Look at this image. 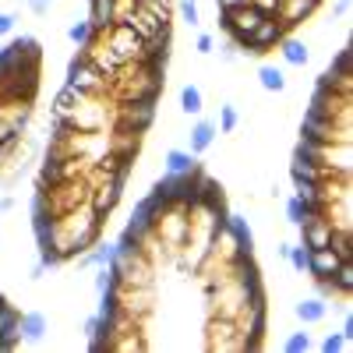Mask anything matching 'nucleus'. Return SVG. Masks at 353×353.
<instances>
[{
  "instance_id": "obj_1",
  "label": "nucleus",
  "mask_w": 353,
  "mask_h": 353,
  "mask_svg": "<svg viewBox=\"0 0 353 353\" xmlns=\"http://www.w3.org/2000/svg\"><path fill=\"white\" fill-rule=\"evenodd\" d=\"M353 128H350V113H318L307 110L301 121V138L307 141H321V145H343L350 141Z\"/></svg>"
},
{
  "instance_id": "obj_2",
  "label": "nucleus",
  "mask_w": 353,
  "mask_h": 353,
  "mask_svg": "<svg viewBox=\"0 0 353 353\" xmlns=\"http://www.w3.org/2000/svg\"><path fill=\"white\" fill-rule=\"evenodd\" d=\"M293 159H297V163H311V166H321V170H332V173H350L353 152H350V141H343V145H321V141L301 138L297 149H293Z\"/></svg>"
},
{
  "instance_id": "obj_3",
  "label": "nucleus",
  "mask_w": 353,
  "mask_h": 353,
  "mask_svg": "<svg viewBox=\"0 0 353 353\" xmlns=\"http://www.w3.org/2000/svg\"><path fill=\"white\" fill-rule=\"evenodd\" d=\"M99 43H103V50L113 57L117 64H134V61H141V46H145V39L134 32V28L128 25V21H117L113 28H106V32H99Z\"/></svg>"
},
{
  "instance_id": "obj_4",
  "label": "nucleus",
  "mask_w": 353,
  "mask_h": 353,
  "mask_svg": "<svg viewBox=\"0 0 353 353\" xmlns=\"http://www.w3.org/2000/svg\"><path fill=\"white\" fill-rule=\"evenodd\" d=\"M68 85L81 88L85 96H103V92H110V78L99 74V68L88 61L85 50H78L71 61H68Z\"/></svg>"
},
{
  "instance_id": "obj_5",
  "label": "nucleus",
  "mask_w": 353,
  "mask_h": 353,
  "mask_svg": "<svg viewBox=\"0 0 353 353\" xmlns=\"http://www.w3.org/2000/svg\"><path fill=\"white\" fill-rule=\"evenodd\" d=\"M286 36V28L279 25V18L276 14H265L254 28H251V36L241 43V53H248V57H261V53H269V50H276V43Z\"/></svg>"
},
{
  "instance_id": "obj_6",
  "label": "nucleus",
  "mask_w": 353,
  "mask_h": 353,
  "mask_svg": "<svg viewBox=\"0 0 353 353\" xmlns=\"http://www.w3.org/2000/svg\"><path fill=\"white\" fill-rule=\"evenodd\" d=\"M156 96H145V99H121V128L145 134L156 121Z\"/></svg>"
},
{
  "instance_id": "obj_7",
  "label": "nucleus",
  "mask_w": 353,
  "mask_h": 353,
  "mask_svg": "<svg viewBox=\"0 0 353 353\" xmlns=\"http://www.w3.org/2000/svg\"><path fill=\"white\" fill-rule=\"evenodd\" d=\"M297 230H301V244H304L307 251H314V248H329L336 226H332L325 216H307Z\"/></svg>"
},
{
  "instance_id": "obj_8",
  "label": "nucleus",
  "mask_w": 353,
  "mask_h": 353,
  "mask_svg": "<svg viewBox=\"0 0 353 353\" xmlns=\"http://www.w3.org/2000/svg\"><path fill=\"white\" fill-rule=\"evenodd\" d=\"M318 4H321V0H276L272 14L279 18L283 28H293V25H301L304 18H311L318 11Z\"/></svg>"
},
{
  "instance_id": "obj_9",
  "label": "nucleus",
  "mask_w": 353,
  "mask_h": 353,
  "mask_svg": "<svg viewBox=\"0 0 353 353\" xmlns=\"http://www.w3.org/2000/svg\"><path fill=\"white\" fill-rule=\"evenodd\" d=\"M223 226H226V233H230L233 248H237V258H241V254H254V230H251V223H248L244 216L226 212Z\"/></svg>"
},
{
  "instance_id": "obj_10",
  "label": "nucleus",
  "mask_w": 353,
  "mask_h": 353,
  "mask_svg": "<svg viewBox=\"0 0 353 353\" xmlns=\"http://www.w3.org/2000/svg\"><path fill=\"white\" fill-rule=\"evenodd\" d=\"M339 261H343V258H339L332 248H314V251H307V269H304V272H307L311 279H329V276L339 269Z\"/></svg>"
},
{
  "instance_id": "obj_11",
  "label": "nucleus",
  "mask_w": 353,
  "mask_h": 353,
  "mask_svg": "<svg viewBox=\"0 0 353 353\" xmlns=\"http://www.w3.org/2000/svg\"><path fill=\"white\" fill-rule=\"evenodd\" d=\"M46 332H50V321H46L43 311H25V314H21V321H18V336H21V343L39 346V343L46 339Z\"/></svg>"
},
{
  "instance_id": "obj_12",
  "label": "nucleus",
  "mask_w": 353,
  "mask_h": 353,
  "mask_svg": "<svg viewBox=\"0 0 353 353\" xmlns=\"http://www.w3.org/2000/svg\"><path fill=\"white\" fill-rule=\"evenodd\" d=\"M276 50H279V57H283V64H290V68H304V64L311 61L307 43L297 39V36H283V39L276 43Z\"/></svg>"
},
{
  "instance_id": "obj_13",
  "label": "nucleus",
  "mask_w": 353,
  "mask_h": 353,
  "mask_svg": "<svg viewBox=\"0 0 353 353\" xmlns=\"http://www.w3.org/2000/svg\"><path fill=\"white\" fill-rule=\"evenodd\" d=\"M293 314H297L304 325H318V321H325V314H329V301L314 293V297H304V301L293 304Z\"/></svg>"
},
{
  "instance_id": "obj_14",
  "label": "nucleus",
  "mask_w": 353,
  "mask_h": 353,
  "mask_svg": "<svg viewBox=\"0 0 353 353\" xmlns=\"http://www.w3.org/2000/svg\"><path fill=\"white\" fill-rule=\"evenodd\" d=\"M88 21H92L96 32L117 25V0H88Z\"/></svg>"
},
{
  "instance_id": "obj_15",
  "label": "nucleus",
  "mask_w": 353,
  "mask_h": 353,
  "mask_svg": "<svg viewBox=\"0 0 353 353\" xmlns=\"http://www.w3.org/2000/svg\"><path fill=\"white\" fill-rule=\"evenodd\" d=\"M32 237H36V251L57 248V216H50V212L32 216Z\"/></svg>"
},
{
  "instance_id": "obj_16",
  "label": "nucleus",
  "mask_w": 353,
  "mask_h": 353,
  "mask_svg": "<svg viewBox=\"0 0 353 353\" xmlns=\"http://www.w3.org/2000/svg\"><path fill=\"white\" fill-rule=\"evenodd\" d=\"M212 141H216V124L212 121H194V128H191V156H205L212 149Z\"/></svg>"
},
{
  "instance_id": "obj_17",
  "label": "nucleus",
  "mask_w": 353,
  "mask_h": 353,
  "mask_svg": "<svg viewBox=\"0 0 353 353\" xmlns=\"http://www.w3.org/2000/svg\"><path fill=\"white\" fill-rule=\"evenodd\" d=\"M81 103H85V92H81V88H74V85H68V81H64V88L53 96V113L71 117V113H74Z\"/></svg>"
},
{
  "instance_id": "obj_18",
  "label": "nucleus",
  "mask_w": 353,
  "mask_h": 353,
  "mask_svg": "<svg viewBox=\"0 0 353 353\" xmlns=\"http://www.w3.org/2000/svg\"><path fill=\"white\" fill-rule=\"evenodd\" d=\"M163 163H166V173H191V170H198V156H191L184 149H170Z\"/></svg>"
},
{
  "instance_id": "obj_19",
  "label": "nucleus",
  "mask_w": 353,
  "mask_h": 353,
  "mask_svg": "<svg viewBox=\"0 0 353 353\" xmlns=\"http://www.w3.org/2000/svg\"><path fill=\"white\" fill-rule=\"evenodd\" d=\"M68 39L78 46V50H88V46H92L96 39H99V32H96V28H92V21H74L71 28H68Z\"/></svg>"
},
{
  "instance_id": "obj_20",
  "label": "nucleus",
  "mask_w": 353,
  "mask_h": 353,
  "mask_svg": "<svg viewBox=\"0 0 353 353\" xmlns=\"http://www.w3.org/2000/svg\"><path fill=\"white\" fill-rule=\"evenodd\" d=\"M258 85L265 88V92H283V88H286V74L276 64H261L258 68Z\"/></svg>"
},
{
  "instance_id": "obj_21",
  "label": "nucleus",
  "mask_w": 353,
  "mask_h": 353,
  "mask_svg": "<svg viewBox=\"0 0 353 353\" xmlns=\"http://www.w3.org/2000/svg\"><path fill=\"white\" fill-rule=\"evenodd\" d=\"M329 74L332 78H353V46L346 43L336 57H332V64H329Z\"/></svg>"
},
{
  "instance_id": "obj_22",
  "label": "nucleus",
  "mask_w": 353,
  "mask_h": 353,
  "mask_svg": "<svg viewBox=\"0 0 353 353\" xmlns=\"http://www.w3.org/2000/svg\"><path fill=\"white\" fill-rule=\"evenodd\" d=\"M181 110H184L188 117H198V113L205 110V96H201L198 85H184V88H181Z\"/></svg>"
},
{
  "instance_id": "obj_23",
  "label": "nucleus",
  "mask_w": 353,
  "mask_h": 353,
  "mask_svg": "<svg viewBox=\"0 0 353 353\" xmlns=\"http://www.w3.org/2000/svg\"><path fill=\"white\" fill-rule=\"evenodd\" d=\"M332 283L339 286L343 297H350V290H353V258H343L339 261V269L332 272Z\"/></svg>"
},
{
  "instance_id": "obj_24",
  "label": "nucleus",
  "mask_w": 353,
  "mask_h": 353,
  "mask_svg": "<svg viewBox=\"0 0 353 353\" xmlns=\"http://www.w3.org/2000/svg\"><path fill=\"white\" fill-rule=\"evenodd\" d=\"M18 321H21V311L8 304V297L0 301V336H8V332H18Z\"/></svg>"
},
{
  "instance_id": "obj_25",
  "label": "nucleus",
  "mask_w": 353,
  "mask_h": 353,
  "mask_svg": "<svg viewBox=\"0 0 353 353\" xmlns=\"http://www.w3.org/2000/svg\"><path fill=\"white\" fill-rule=\"evenodd\" d=\"M329 248L339 254V258H353V233L350 230H332V241H329Z\"/></svg>"
},
{
  "instance_id": "obj_26",
  "label": "nucleus",
  "mask_w": 353,
  "mask_h": 353,
  "mask_svg": "<svg viewBox=\"0 0 353 353\" xmlns=\"http://www.w3.org/2000/svg\"><path fill=\"white\" fill-rule=\"evenodd\" d=\"M241 128V113H237V106H233V103H223L219 106V124H216V131H237Z\"/></svg>"
},
{
  "instance_id": "obj_27",
  "label": "nucleus",
  "mask_w": 353,
  "mask_h": 353,
  "mask_svg": "<svg viewBox=\"0 0 353 353\" xmlns=\"http://www.w3.org/2000/svg\"><path fill=\"white\" fill-rule=\"evenodd\" d=\"M176 14H181V21H184L188 28H198V25H201V11H198L194 0H176Z\"/></svg>"
},
{
  "instance_id": "obj_28",
  "label": "nucleus",
  "mask_w": 353,
  "mask_h": 353,
  "mask_svg": "<svg viewBox=\"0 0 353 353\" xmlns=\"http://www.w3.org/2000/svg\"><path fill=\"white\" fill-rule=\"evenodd\" d=\"M286 261H290V269L304 272V269H307V248H304V244H290V248H286Z\"/></svg>"
},
{
  "instance_id": "obj_29",
  "label": "nucleus",
  "mask_w": 353,
  "mask_h": 353,
  "mask_svg": "<svg viewBox=\"0 0 353 353\" xmlns=\"http://www.w3.org/2000/svg\"><path fill=\"white\" fill-rule=\"evenodd\" d=\"M283 350H286V353H307V350H311V336H307V332H290L286 343H283Z\"/></svg>"
},
{
  "instance_id": "obj_30",
  "label": "nucleus",
  "mask_w": 353,
  "mask_h": 353,
  "mask_svg": "<svg viewBox=\"0 0 353 353\" xmlns=\"http://www.w3.org/2000/svg\"><path fill=\"white\" fill-rule=\"evenodd\" d=\"M286 219H290L293 226H301V223L307 219V209H304V201H301L297 194H293V198L286 201Z\"/></svg>"
},
{
  "instance_id": "obj_31",
  "label": "nucleus",
  "mask_w": 353,
  "mask_h": 353,
  "mask_svg": "<svg viewBox=\"0 0 353 353\" xmlns=\"http://www.w3.org/2000/svg\"><path fill=\"white\" fill-rule=\"evenodd\" d=\"M346 346H350V343L343 339V332H329L325 339L318 343V350H321V353H339V350H346Z\"/></svg>"
},
{
  "instance_id": "obj_32",
  "label": "nucleus",
  "mask_w": 353,
  "mask_h": 353,
  "mask_svg": "<svg viewBox=\"0 0 353 353\" xmlns=\"http://www.w3.org/2000/svg\"><path fill=\"white\" fill-rule=\"evenodd\" d=\"M28 124H32V106H18V110L11 113V128H18V131L25 134Z\"/></svg>"
},
{
  "instance_id": "obj_33",
  "label": "nucleus",
  "mask_w": 353,
  "mask_h": 353,
  "mask_svg": "<svg viewBox=\"0 0 353 353\" xmlns=\"http://www.w3.org/2000/svg\"><path fill=\"white\" fill-rule=\"evenodd\" d=\"M314 290H318V297H325V301H336V297H343V293H339V286L332 283V276H329V279H314Z\"/></svg>"
},
{
  "instance_id": "obj_34",
  "label": "nucleus",
  "mask_w": 353,
  "mask_h": 353,
  "mask_svg": "<svg viewBox=\"0 0 353 353\" xmlns=\"http://www.w3.org/2000/svg\"><path fill=\"white\" fill-rule=\"evenodd\" d=\"M219 57H223V61H226V64H233V61H237V57H241V46H237V43H233V39H226V43L219 46Z\"/></svg>"
},
{
  "instance_id": "obj_35",
  "label": "nucleus",
  "mask_w": 353,
  "mask_h": 353,
  "mask_svg": "<svg viewBox=\"0 0 353 353\" xmlns=\"http://www.w3.org/2000/svg\"><path fill=\"white\" fill-rule=\"evenodd\" d=\"M194 50H198V53H201V57H209V53H212V50H216V39H212V36H209V32H201V36H198V39H194Z\"/></svg>"
},
{
  "instance_id": "obj_36",
  "label": "nucleus",
  "mask_w": 353,
  "mask_h": 353,
  "mask_svg": "<svg viewBox=\"0 0 353 353\" xmlns=\"http://www.w3.org/2000/svg\"><path fill=\"white\" fill-rule=\"evenodd\" d=\"M18 343H21V336H18V332L0 336V353H11V350H18Z\"/></svg>"
},
{
  "instance_id": "obj_37",
  "label": "nucleus",
  "mask_w": 353,
  "mask_h": 353,
  "mask_svg": "<svg viewBox=\"0 0 353 353\" xmlns=\"http://www.w3.org/2000/svg\"><path fill=\"white\" fill-rule=\"evenodd\" d=\"M11 32H14V14L0 11V36H11Z\"/></svg>"
},
{
  "instance_id": "obj_38",
  "label": "nucleus",
  "mask_w": 353,
  "mask_h": 353,
  "mask_svg": "<svg viewBox=\"0 0 353 353\" xmlns=\"http://www.w3.org/2000/svg\"><path fill=\"white\" fill-rule=\"evenodd\" d=\"M25 4H28V11H32V14H46L50 0H25Z\"/></svg>"
},
{
  "instance_id": "obj_39",
  "label": "nucleus",
  "mask_w": 353,
  "mask_h": 353,
  "mask_svg": "<svg viewBox=\"0 0 353 353\" xmlns=\"http://www.w3.org/2000/svg\"><path fill=\"white\" fill-rule=\"evenodd\" d=\"M339 332H343V339H346V343H353V314H346V318H343V329H339Z\"/></svg>"
},
{
  "instance_id": "obj_40",
  "label": "nucleus",
  "mask_w": 353,
  "mask_h": 353,
  "mask_svg": "<svg viewBox=\"0 0 353 353\" xmlns=\"http://www.w3.org/2000/svg\"><path fill=\"white\" fill-rule=\"evenodd\" d=\"M350 14V0H336V18H346Z\"/></svg>"
},
{
  "instance_id": "obj_41",
  "label": "nucleus",
  "mask_w": 353,
  "mask_h": 353,
  "mask_svg": "<svg viewBox=\"0 0 353 353\" xmlns=\"http://www.w3.org/2000/svg\"><path fill=\"white\" fill-rule=\"evenodd\" d=\"M43 276H46V269H43V265L36 261V265H32V269H28V279H43Z\"/></svg>"
},
{
  "instance_id": "obj_42",
  "label": "nucleus",
  "mask_w": 353,
  "mask_h": 353,
  "mask_svg": "<svg viewBox=\"0 0 353 353\" xmlns=\"http://www.w3.org/2000/svg\"><path fill=\"white\" fill-rule=\"evenodd\" d=\"M11 205H14V201H11V198H0V216H4V212H8V209H11Z\"/></svg>"
},
{
  "instance_id": "obj_43",
  "label": "nucleus",
  "mask_w": 353,
  "mask_h": 353,
  "mask_svg": "<svg viewBox=\"0 0 353 353\" xmlns=\"http://www.w3.org/2000/svg\"><path fill=\"white\" fill-rule=\"evenodd\" d=\"M216 4H244V0H216Z\"/></svg>"
}]
</instances>
